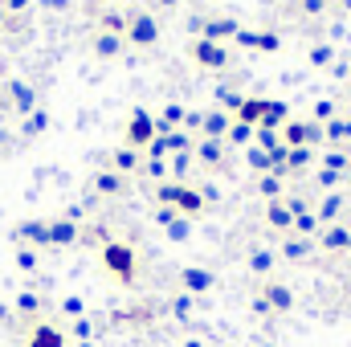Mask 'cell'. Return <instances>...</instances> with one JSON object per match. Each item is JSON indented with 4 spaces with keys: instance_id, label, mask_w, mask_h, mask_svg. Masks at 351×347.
Segmentation results:
<instances>
[{
    "instance_id": "obj_43",
    "label": "cell",
    "mask_w": 351,
    "mask_h": 347,
    "mask_svg": "<svg viewBox=\"0 0 351 347\" xmlns=\"http://www.w3.org/2000/svg\"><path fill=\"white\" fill-rule=\"evenodd\" d=\"M0 4H4V12H25L33 0H0Z\"/></svg>"
},
{
    "instance_id": "obj_41",
    "label": "cell",
    "mask_w": 351,
    "mask_h": 347,
    "mask_svg": "<svg viewBox=\"0 0 351 347\" xmlns=\"http://www.w3.org/2000/svg\"><path fill=\"white\" fill-rule=\"evenodd\" d=\"M335 58V49L331 45H311V66H327Z\"/></svg>"
},
{
    "instance_id": "obj_50",
    "label": "cell",
    "mask_w": 351,
    "mask_h": 347,
    "mask_svg": "<svg viewBox=\"0 0 351 347\" xmlns=\"http://www.w3.org/2000/svg\"><path fill=\"white\" fill-rule=\"evenodd\" d=\"M184 347H204V344H200V339H188V344H184Z\"/></svg>"
},
{
    "instance_id": "obj_52",
    "label": "cell",
    "mask_w": 351,
    "mask_h": 347,
    "mask_svg": "<svg viewBox=\"0 0 351 347\" xmlns=\"http://www.w3.org/2000/svg\"><path fill=\"white\" fill-rule=\"evenodd\" d=\"M348 98H351V82H348Z\"/></svg>"
},
{
    "instance_id": "obj_14",
    "label": "cell",
    "mask_w": 351,
    "mask_h": 347,
    "mask_svg": "<svg viewBox=\"0 0 351 347\" xmlns=\"http://www.w3.org/2000/svg\"><path fill=\"white\" fill-rule=\"evenodd\" d=\"M78 241H82V225H78L74 217L49 221V250H70V246H78Z\"/></svg>"
},
{
    "instance_id": "obj_53",
    "label": "cell",
    "mask_w": 351,
    "mask_h": 347,
    "mask_svg": "<svg viewBox=\"0 0 351 347\" xmlns=\"http://www.w3.org/2000/svg\"><path fill=\"white\" fill-rule=\"evenodd\" d=\"M78 347H90V344H78Z\"/></svg>"
},
{
    "instance_id": "obj_11",
    "label": "cell",
    "mask_w": 351,
    "mask_h": 347,
    "mask_svg": "<svg viewBox=\"0 0 351 347\" xmlns=\"http://www.w3.org/2000/svg\"><path fill=\"white\" fill-rule=\"evenodd\" d=\"M90 196L94 200H114V196H127V176L110 172V168H98L90 176Z\"/></svg>"
},
{
    "instance_id": "obj_16",
    "label": "cell",
    "mask_w": 351,
    "mask_h": 347,
    "mask_svg": "<svg viewBox=\"0 0 351 347\" xmlns=\"http://www.w3.org/2000/svg\"><path fill=\"white\" fill-rule=\"evenodd\" d=\"M213 270H204V265H188V270H180V294H208L213 290Z\"/></svg>"
},
{
    "instance_id": "obj_35",
    "label": "cell",
    "mask_w": 351,
    "mask_h": 347,
    "mask_svg": "<svg viewBox=\"0 0 351 347\" xmlns=\"http://www.w3.org/2000/svg\"><path fill=\"white\" fill-rule=\"evenodd\" d=\"M245 160H250V168H254V176L274 172V164H269V152H262V147H245Z\"/></svg>"
},
{
    "instance_id": "obj_37",
    "label": "cell",
    "mask_w": 351,
    "mask_h": 347,
    "mask_svg": "<svg viewBox=\"0 0 351 347\" xmlns=\"http://www.w3.org/2000/svg\"><path fill=\"white\" fill-rule=\"evenodd\" d=\"M37 261H41V254H37V250H29V246H21V250H16V270L33 274V270H37Z\"/></svg>"
},
{
    "instance_id": "obj_32",
    "label": "cell",
    "mask_w": 351,
    "mask_h": 347,
    "mask_svg": "<svg viewBox=\"0 0 351 347\" xmlns=\"http://www.w3.org/2000/svg\"><path fill=\"white\" fill-rule=\"evenodd\" d=\"M98 33L123 37V33H127V16H123V12H102V16H98Z\"/></svg>"
},
{
    "instance_id": "obj_13",
    "label": "cell",
    "mask_w": 351,
    "mask_h": 347,
    "mask_svg": "<svg viewBox=\"0 0 351 347\" xmlns=\"http://www.w3.org/2000/svg\"><path fill=\"white\" fill-rule=\"evenodd\" d=\"M311 208H315V217H319L323 229H327V225H339V217H343V208H348V192H323Z\"/></svg>"
},
{
    "instance_id": "obj_49",
    "label": "cell",
    "mask_w": 351,
    "mask_h": 347,
    "mask_svg": "<svg viewBox=\"0 0 351 347\" xmlns=\"http://www.w3.org/2000/svg\"><path fill=\"white\" fill-rule=\"evenodd\" d=\"M0 147H8V131L4 127H0Z\"/></svg>"
},
{
    "instance_id": "obj_47",
    "label": "cell",
    "mask_w": 351,
    "mask_h": 347,
    "mask_svg": "<svg viewBox=\"0 0 351 347\" xmlns=\"http://www.w3.org/2000/svg\"><path fill=\"white\" fill-rule=\"evenodd\" d=\"M156 4H160L164 12H172V8H180V0H156Z\"/></svg>"
},
{
    "instance_id": "obj_9",
    "label": "cell",
    "mask_w": 351,
    "mask_h": 347,
    "mask_svg": "<svg viewBox=\"0 0 351 347\" xmlns=\"http://www.w3.org/2000/svg\"><path fill=\"white\" fill-rule=\"evenodd\" d=\"M192 160H196V168L208 176L225 172L229 168V147L225 143H217V139H196L192 143Z\"/></svg>"
},
{
    "instance_id": "obj_23",
    "label": "cell",
    "mask_w": 351,
    "mask_h": 347,
    "mask_svg": "<svg viewBox=\"0 0 351 347\" xmlns=\"http://www.w3.org/2000/svg\"><path fill=\"white\" fill-rule=\"evenodd\" d=\"M254 192L262 196L265 204H274V200H286V180L278 172H265V176H254Z\"/></svg>"
},
{
    "instance_id": "obj_19",
    "label": "cell",
    "mask_w": 351,
    "mask_h": 347,
    "mask_svg": "<svg viewBox=\"0 0 351 347\" xmlns=\"http://www.w3.org/2000/svg\"><path fill=\"white\" fill-rule=\"evenodd\" d=\"M327 254H343V250H351V225H327V229H319V237H315Z\"/></svg>"
},
{
    "instance_id": "obj_24",
    "label": "cell",
    "mask_w": 351,
    "mask_h": 347,
    "mask_svg": "<svg viewBox=\"0 0 351 347\" xmlns=\"http://www.w3.org/2000/svg\"><path fill=\"white\" fill-rule=\"evenodd\" d=\"M123 37H114V33H98L94 29V37H90V49H94V58H102V62H110V58H119L123 53Z\"/></svg>"
},
{
    "instance_id": "obj_38",
    "label": "cell",
    "mask_w": 351,
    "mask_h": 347,
    "mask_svg": "<svg viewBox=\"0 0 351 347\" xmlns=\"http://www.w3.org/2000/svg\"><path fill=\"white\" fill-rule=\"evenodd\" d=\"M315 184H319L323 192H339V184H343V176H339V172H327V168H319V176H315Z\"/></svg>"
},
{
    "instance_id": "obj_22",
    "label": "cell",
    "mask_w": 351,
    "mask_h": 347,
    "mask_svg": "<svg viewBox=\"0 0 351 347\" xmlns=\"http://www.w3.org/2000/svg\"><path fill=\"white\" fill-rule=\"evenodd\" d=\"M265 110H269V98H262V94H245V102H241V110H237L233 119L258 131V123L265 119Z\"/></svg>"
},
{
    "instance_id": "obj_36",
    "label": "cell",
    "mask_w": 351,
    "mask_h": 347,
    "mask_svg": "<svg viewBox=\"0 0 351 347\" xmlns=\"http://www.w3.org/2000/svg\"><path fill=\"white\" fill-rule=\"evenodd\" d=\"M143 172L152 176L156 184H164V180H172V168H168V160H147V156H143Z\"/></svg>"
},
{
    "instance_id": "obj_30",
    "label": "cell",
    "mask_w": 351,
    "mask_h": 347,
    "mask_svg": "<svg viewBox=\"0 0 351 347\" xmlns=\"http://www.w3.org/2000/svg\"><path fill=\"white\" fill-rule=\"evenodd\" d=\"M168 168H172L176 184H188V172L196 168V160H192V152H180V156H172V160H168Z\"/></svg>"
},
{
    "instance_id": "obj_46",
    "label": "cell",
    "mask_w": 351,
    "mask_h": 347,
    "mask_svg": "<svg viewBox=\"0 0 351 347\" xmlns=\"http://www.w3.org/2000/svg\"><path fill=\"white\" fill-rule=\"evenodd\" d=\"M74 335H82V339L90 335V323H86V319H78V323H74Z\"/></svg>"
},
{
    "instance_id": "obj_17",
    "label": "cell",
    "mask_w": 351,
    "mask_h": 347,
    "mask_svg": "<svg viewBox=\"0 0 351 347\" xmlns=\"http://www.w3.org/2000/svg\"><path fill=\"white\" fill-rule=\"evenodd\" d=\"M102 168H110V172H119V176H135V172H143V152L114 147V152L106 156V164H102Z\"/></svg>"
},
{
    "instance_id": "obj_26",
    "label": "cell",
    "mask_w": 351,
    "mask_h": 347,
    "mask_svg": "<svg viewBox=\"0 0 351 347\" xmlns=\"http://www.w3.org/2000/svg\"><path fill=\"white\" fill-rule=\"evenodd\" d=\"M278 254H282L286 261H298V265H302V261L315 254V241H311V237H294V233H290V237H282V250H278Z\"/></svg>"
},
{
    "instance_id": "obj_25",
    "label": "cell",
    "mask_w": 351,
    "mask_h": 347,
    "mask_svg": "<svg viewBox=\"0 0 351 347\" xmlns=\"http://www.w3.org/2000/svg\"><path fill=\"white\" fill-rule=\"evenodd\" d=\"M315 164V147H286V164H282V176H302Z\"/></svg>"
},
{
    "instance_id": "obj_44",
    "label": "cell",
    "mask_w": 351,
    "mask_h": 347,
    "mask_svg": "<svg viewBox=\"0 0 351 347\" xmlns=\"http://www.w3.org/2000/svg\"><path fill=\"white\" fill-rule=\"evenodd\" d=\"M66 315H82V302L78 298H66Z\"/></svg>"
},
{
    "instance_id": "obj_27",
    "label": "cell",
    "mask_w": 351,
    "mask_h": 347,
    "mask_svg": "<svg viewBox=\"0 0 351 347\" xmlns=\"http://www.w3.org/2000/svg\"><path fill=\"white\" fill-rule=\"evenodd\" d=\"M237 41H241V45H250V49H262V53H274V49L282 45V37H278V33H269V29H262V33L241 29V33H237Z\"/></svg>"
},
{
    "instance_id": "obj_5",
    "label": "cell",
    "mask_w": 351,
    "mask_h": 347,
    "mask_svg": "<svg viewBox=\"0 0 351 347\" xmlns=\"http://www.w3.org/2000/svg\"><path fill=\"white\" fill-rule=\"evenodd\" d=\"M123 41H127L131 49H152V45H160V16L147 12V8L127 12V33H123Z\"/></svg>"
},
{
    "instance_id": "obj_12",
    "label": "cell",
    "mask_w": 351,
    "mask_h": 347,
    "mask_svg": "<svg viewBox=\"0 0 351 347\" xmlns=\"http://www.w3.org/2000/svg\"><path fill=\"white\" fill-rule=\"evenodd\" d=\"M229 127H233V115H225L221 106H208V110H204V119H200L196 139H217V143H225Z\"/></svg>"
},
{
    "instance_id": "obj_6",
    "label": "cell",
    "mask_w": 351,
    "mask_h": 347,
    "mask_svg": "<svg viewBox=\"0 0 351 347\" xmlns=\"http://www.w3.org/2000/svg\"><path fill=\"white\" fill-rule=\"evenodd\" d=\"M196 37H204V41H217V45H229V41H237V33L245 29L237 16H225V12H208V16H200L196 25Z\"/></svg>"
},
{
    "instance_id": "obj_33",
    "label": "cell",
    "mask_w": 351,
    "mask_h": 347,
    "mask_svg": "<svg viewBox=\"0 0 351 347\" xmlns=\"http://www.w3.org/2000/svg\"><path fill=\"white\" fill-rule=\"evenodd\" d=\"M274 265H278V254H274V250H254V254H250V270L262 274V278L274 270Z\"/></svg>"
},
{
    "instance_id": "obj_31",
    "label": "cell",
    "mask_w": 351,
    "mask_h": 347,
    "mask_svg": "<svg viewBox=\"0 0 351 347\" xmlns=\"http://www.w3.org/2000/svg\"><path fill=\"white\" fill-rule=\"evenodd\" d=\"M45 127H49V110H41V106H37L33 115H25V123H21V131H25L29 139H37Z\"/></svg>"
},
{
    "instance_id": "obj_29",
    "label": "cell",
    "mask_w": 351,
    "mask_h": 347,
    "mask_svg": "<svg viewBox=\"0 0 351 347\" xmlns=\"http://www.w3.org/2000/svg\"><path fill=\"white\" fill-rule=\"evenodd\" d=\"M225 147H254V127H245V123L233 119V127L225 135Z\"/></svg>"
},
{
    "instance_id": "obj_4",
    "label": "cell",
    "mask_w": 351,
    "mask_h": 347,
    "mask_svg": "<svg viewBox=\"0 0 351 347\" xmlns=\"http://www.w3.org/2000/svg\"><path fill=\"white\" fill-rule=\"evenodd\" d=\"M156 143V115L152 110H143V106H135L127 119H123V147H131V152H143L147 156V147Z\"/></svg>"
},
{
    "instance_id": "obj_42",
    "label": "cell",
    "mask_w": 351,
    "mask_h": 347,
    "mask_svg": "<svg viewBox=\"0 0 351 347\" xmlns=\"http://www.w3.org/2000/svg\"><path fill=\"white\" fill-rule=\"evenodd\" d=\"M188 233H192V229H188V221H184V217H176L172 225H168V237H172V241H184Z\"/></svg>"
},
{
    "instance_id": "obj_15",
    "label": "cell",
    "mask_w": 351,
    "mask_h": 347,
    "mask_svg": "<svg viewBox=\"0 0 351 347\" xmlns=\"http://www.w3.org/2000/svg\"><path fill=\"white\" fill-rule=\"evenodd\" d=\"M12 237L21 241V246H29V250H49V221H21L16 229H12Z\"/></svg>"
},
{
    "instance_id": "obj_7",
    "label": "cell",
    "mask_w": 351,
    "mask_h": 347,
    "mask_svg": "<svg viewBox=\"0 0 351 347\" xmlns=\"http://www.w3.org/2000/svg\"><path fill=\"white\" fill-rule=\"evenodd\" d=\"M278 139H282V147H319L323 143V127L315 119H286Z\"/></svg>"
},
{
    "instance_id": "obj_21",
    "label": "cell",
    "mask_w": 351,
    "mask_h": 347,
    "mask_svg": "<svg viewBox=\"0 0 351 347\" xmlns=\"http://www.w3.org/2000/svg\"><path fill=\"white\" fill-rule=\"evenodd\" d=\"M323 143L327 147H351V115H335L331 123H323Z\"/></svg>"
},
{
    "instance_id": "obj_40",
    "label": "cell",
    "mask_w": 351,
    "mask_h": 347,
    "mask_svg": "<svg viewBox=\"0 0 351 347\" xmlns=\"http://www.w3.org/2000/svg\"><path fill=\"white\" fill-rule=\"evenodd\" d=\"M327 8H331L327 0H298V12L302 16H327Z\"/></svg>"
},
{
    "instance_id": "obj_2",
    "label": "cell",
    "mask_w": 351,
    "mask_h": 347,
    "mask_svg": "<svg viewBox=\"0 0 351 347\" xmlns=\"http://www.w3.org/2000/svg\"><path fill=\"white\" fill-rule=\"evenodd\" d=\"M102 270L119 282V286H135L139 282V250L131 241H102Z\"/></svg>"
},
{
    "instance_id": "obj_54",
    "label": "cell",
    "mask_w": 351,
    "mask_h": 347,
    "mask_svg": "<svg viewBox=\"0 0 351 347\" xmlns=\"http://www.w3.org/2000/svg\"><path fill=\"white\" fill-rule=\"evenodd\" d=\"M348 307H351V302H348Z\"/></svg>"
},
{
    "instance_id": "obj_51",
    "label": "cell",
    "mask_w": 351,
    "mask_h": 347,
    "mask_svg": "<svg viewBox=\"0 0 351 347\" xmlns=\"http://www.w3.org/2000/svg\"><path fill=\"white\" fill-rule=\"evenodd\" d=\"M343 8H348V12H351V0H343Z\"/></svg>"
},
{
    "instance_id": "obj_1",
    "label": "cell",
    "mask_w": 351,
    "mask_h": 347,
    "mask_svg": "<svg viewBox=\"0 0 351 347\" xmlns=\"http://www.w3.org/2000/svg\"><path fill=\"white\" fill-rule=\"evenodd\" d=\"M156 204L176 208L184 221H196V217H204V208H208V200H204V192H200L196 184H176V180L156 184Z\"/></svg>"
},
{
    "instance_id": "obj_20",
    "label": "cell",
    "mask_w": 351,
    "mask_h": 347,
    "mask_svg": "<svg viewBox=\"0 0 351 347\" xmlns=\"http://www.w3.org/2000/svg\"><path fill=\"white\" fill-rule=\"evenodd\" d=\"M262 221H265V229H274V233H282V237H290V229H294V217H290L286 200H274V204H265Z\"/></svg>"
},
{
    "instance_id": "obj_18",
    "label": "cell",
    "mask_w": 351,
    "mask_h": 347,
    "mask_svg": "<svg viewBox=\"0 0 351 347\" xmlns=\"http://www.w3.org/2000/svg\"><path fill=\"white\" fill-rule=\"evenodd\" d=\"M25 347H66V331H62V327H53V323H45V319H37V323L29 327Z\"/></svg>"
},
{
    "instance_id": "obj_48",
    "label": "cell",
    "mask_w": 351,
    "mask_h": 347,
    "mask_svg": "<svg viewBox=\"0 0 351 347\" xmlns=\"http://www.w3.org/2000/svg\"><path fill=\"white\" fill-rule=\"evenodd\" d=\"M4 25H8V12H4V4H0V29H4Z\"/></svg>"
},
{
    "instance_id": "obj_3",
    "label": "cell",
    "mask_w": 351,
    "mask_h": 347,
    "mask_svg": "<svg viewBox=\"0 0 351 347\" xmlns=\"http://www.w3.org/2000/svg\"><path fill=\"white\" fill-rule=\"evenodd\" d=\"M188 62L208 70V74H225V70H233V49L217 45V41H204V37H192L188 41Z\"/></svg>"
},
{
    "instance_id": "obj_45",
    "label": "cell",
    "mask_w": 351,
    "mask_h": 347,
    "mask_svg": "<svg viewBox=\"0 0 351 347\" xmlns=\"http://www.w3.org/2000/svg\"><path fill=\"white\" fill-rule=\"evenodd\" d=\"M45 8H53V12H62V8H70V0H41Z\"/></svg>"
},
{
    "instance_id": "obj_39",
    "label": "cell",
    "mask_w": 351,
    "mask_h": 347,
    "mask_svg": "<svg viewBox=\"0 0 351 347\" xmlns=\"http://www.w3.org/2000/svg\"><path fill=\"white\" fill-rule=\"evenodd\" d=\"M16 311H21V315H37V311H41V298H37L33 290H25V294L16 298Z\"/></svg>"
},
{
    "instance_id": "obj_34",
    "label": "cell",
    "mask_w": 351,
    "mask_h": 347,
    "mask_svg": "<svg viewBox=\"0 0 351 347\" xmlns=\"http://www.w3.org/2000/svg\"><path fill=\"white\" fill-rule=\"evenodd\" d=\"M241 102H245V94H241V90H217V106H221L225 115H237V110H241Z\"/></svg>"
},
{
    "instance_id": "obj_28",
    "label": "cell",
    "mask_w": 351,
    "mask_h": 347,
    "mask_svg": "<svg viewBox=\"0 0 351 347\" xmlns=\"http://www.w3.org/2000/svg\"><path fill=\"white\" fill-rule=\"evenodd\" d=\"M319 168L348 176V172H351V147H323V160H319Z\"/></svg>"
},
{
    "instance_id": "obj_10",
    "label": "cell",
    "mask_w": 351,
    "mask_h": 347,
    "mask_svg": "<svg viewBox=\"0 0 351 347\" xmlns=\"http://www.w3.org/2000/svg\"><path fill=\"white\" fill-rule=\"evenodd\" d=\"M0 106L25 119V115L37 110V90L29 86V82H21V78H8V82H4V98H0Z\"/></svg>"
},
{
    "instance_id": "obj_8",
    "label": "cell",
    "mask_w": 351,
    "mask_h": 347,
    "mask_svg": "<svg viewBox=\"0 0 351 347\" xmlns=\"http://www.w3.org/2000/svg\"><path fill=\"white\" fill-rule=\"evenodd\" d=\"M290 307H294V290L282 286V282H265L262 290H258V298H254L258 315H286Z\"/></svg>"
}]
</instances>
